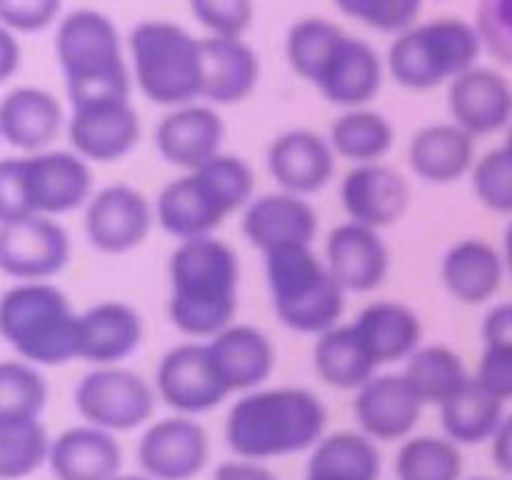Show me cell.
Returning a JSON list of instances; mask_svg holds the SVG:
<instances>
[{
	"label": "cell",
	"instance_id": "obj_1",
	"mask_svg": "<svg viewBox=\"0 0 512 480\" xmlns=\"http://www.w3.org/2000/svg\"><path fill=\"white\" fill-rule=\"evenodd\" d=\"M168 283V318L188 338L208 340L235 323L240 260L218 235L180 240L168 260Z\"/></svg>",
	"mask_w": 512,
	"mask_h": 480
},
{
	"label": "cell",
	"instance_id": "obj_2",
	"mask_svg": "<svg viewBox=\"0 0 512 480\" xmlns=\"http://www.w3.org/2000/svg\"><path fill=\"white\" fill-rule=\"evenodd\" d=\"M328 410L305 388H255L235 400L225 440L238 458L270 460L313 450L325 435Z\"/></svg>",
	"mask_w": 512,
	"mask_h": 480
},
{
	"label": "cell",
	"instance_id": "obj_3",
	"mask_svg": "<svg viewBox=\"0 0 512 480\" xmlns=\"http://www.w3.org/2000/svg\"><path fill=\"white\" fill-rule=\"evenodd\" d=\"M255 198V173L240 155L220 153L170 180L155 200V223L175 240L215 235L233 213Z\"/></svg>",
	"mask_w": 512,
	"mask_h": 480
},
{
	"label": "cell",
	"instance_id": "obj_4",
	"mask_svg": "<svg viewBox=\"0 0 512 480\" xmlns=\"http://www.w3.org/2000/svg\"><path fill=\"white\" fill-rule=\"evenodd\" d=\"M55 53L70 103L130 98V73L113 20L93 8L65 15L55 33Z\"/></svg>",
	"mask_w": 512,
	"mask_h": 480
},
{
	"label": "cell",
	"instance_id": "obj_5",
	"mask_svg": "<svg viewBox=\"0 0 512 480\" xmlns=\"http://www.w3.org/2000/svg\"><path fill=\"white\" fill-rule=\"evenodd\" d=\"M270 303L285 328L318 338L340 325L345 288L313 245H288L265 253Z\"/></svg>",
	"mask_w": 512,
	"mask_h": 480
},
{
	"label": "cell",
	"instance_id": "obj_6",
	"mask_svg": "<svg viewBox=\"0 0 512 480\" xmlns=\"http://www.w3.org/2000/svg\"><path fill=\"white\" fill-rule=\"evenodd\" d=\"M0 335L30 363L63 365L78 358L80 313L60 288L28 280L0 298Z\"/></svg>",
	"mask_w": 512,
	"mask_h": 480
},
{
	"label": "cell",
	"instance_id": "obj_7",
	"mask_svg": "<svg viewBox=\"0 0 512 480\" xmlns=\"http://www.w3.org/2000/svg\"><path fill=\"white\" fill-rule=\"evenodd\" d=\"M140 93L155 105L178 108L203 95L200 40L170 20H143L128 38Z\"/></svg>",
	"mask_w": 512,
	"mask_h": 480
},
{
	"label": "cell",
	"instance_id": "obj_8",
	"mask_svg": "<svg viewBox=\"0 0 512 480\" xmlns=\"http://www.w3.org/2000/svg\"><path fill=\"white\" fill-rule=\"evenodd\" d=\"M483 48L475 23L435 18L398 33L388 50V70L403 88L433 90L475 68Z\"/></svg>",
	"mask_w": 512,
	"mask_h": 480
},
{
	"label": "cell",
	"instance_id": "obj_9",
	"mask_svg": "<svg viewBox=\"0 0 512 480\" xmlns=\"http://www.w3.org/2000/svg\"><path fill=\"white\" fill-rule=\"evenodd\" d=\"M158 393L135 370L123 365H98L83 375L75 388V408L90 425L123 433L148 423L155 413Z\"/></svg>",
	"mask_w": 512,
	"mask_h": 480
},
{
	"label": "cell",
	"instance_id": "obj_10",
	"mask_svg": "<svg viewBox=\"0 0 512 480\" xmlns=\"http://www.w3.org/2000/svg\"><path fill=\"white\" fill-rule=\"evenodd\" d=\"M155 223V205L128 183L93 193L85 205V235L100 253L123 255L140 248Z\"/></svg>",
	"mask_w": 512,
	"mask_h": 480
},
{
	"label": "cell",
	"instance_id": "obj_11",
	"mask_svg": "<svg viewBox=\"0 0 512 480\" xmlns=\"http://www.w3.org/2000/svg\"><path fill=\"white\" fill-rule=\"evenodd\" d=\"M68 138L75 153L88 163H118L138 148L143 123L130 98L93 100L73 108Z\"/></svg>",
	"mask_w": 512,
	"mask_h": 480
},
{
	"label": "cell",
	"instance_id": "obj_12",
	"mask_svg": "<svg viewBox=\"0 0 512 480\" xmlns=\"http://www.w3.org/2000/svg\"><path fill=\"white\" fill-rule=\"evenodd\" d=\"M155 393L180 415L208 413L230 395L215 373L205 340L180 343L160 358L155 370Z\"/></svg>",
	"mask_w": 512,
	"mask_h": 480
},
{
	"label": "cell",
	"instance_id": "obj_13",
	"mask_svg": "<svg viewBox=\"0 0 512 480\" xmlns=\"http://www.w3.org/2000/svg\"><path fill=\"white\" fill-rule=\"evenodd\" d=\"M70 260V235L50 215L0 225V270L20 280L58 275Z\"/></svg>",
	"mask_w": 512,
	"mask_h": 480
},
{
	"label": "cell",
	"instance_id": "obj_14",
	"mask_svg": "<svg viewBox=\"0 0 512 480\" xmlns=\"http://www.w3.org/2000/svg\"><path fill=\"white\" fill-rule=\"evenodd\" d=\"M23 173L35 215L70 213L93 198V170L75 150H40L23 158Z\"/></svg>",
	"mask_w": 512,
	"mask_h": 480
},
{
	"label": "cell",
	"instance_id": "obj_15",
	"mask_svg": "<svg viewBox=\"0 0 512 480\" xmlns=\"http://www.w3.org/2000/svg\"><path fill=\"white\" fill-rule=\"evenodd\" d=\"M210 458V438L190 415L155 420L138 443V460L155 480H190Z\"/></svg>",
	"mask_w": 512,
	"mask_h": 480
},
{
	"label": "cell",
	"instance_id": "obj_16",
	"mask_svg": "<svg viewBox=\"0 0 512 480\" xmlns=\"http://www.w3.org/2000/svg\"><path fill=\"white\" fill-rule=\"evenodd\" d=\"M225 123L215 105L188 103L170 108L155 128V150L165 163L195 170L223 153Z\"/></svg>",
	"mask_w": 512,
	"mask_h": 480
},
{
	"label": "cell",
	"instance_id": "obj_17",
	"mask_svg": "<svg viewBox=\"0 0 512 480\" xmlns=\"http://www.w3.org/2000/svg\"><path fill=\"white\" fill-rule=\"evenodd\" d=\"M243 235L263 255L288 245H313L318 213L308 198L288 190L255 195L243 210Z\"/></svg>",
	"mask_w": 512,
	"mask_h": 480
},
{
	"label": "cell",
	"instance_id": "obj_18",
	"mask_svg": "<svg viewBox=\"0 0 512 480\" xmlns=\"http://www.w3.org/2000/svg\"><path fill=\"white\" fill-rule=\"evenodd\" d=\"M265 163L280 190L308 198L333 180L338 155L330 140L315 130L293 128L268 145Z\"/></svg>",
	"mask_w": 512,
	"mask_h": 480
},
{
	"label": "cell",
	"instance_id": "obj_19",
	"mask_svg": "<svg viewBox=\"0 0 512 480\" xmlns=\"http://www.w3.org/2000/svg\"><path fill=\"white\" fill-rule=\"evenodd\" d=\"M340 203L348 220L383 230L403 220L410 205V185L390 165H353L340 183Z\"/></svg>",
	"mask_w": 512,
	"mask_h": 480
},
{
	"label": "cell",
	"instance_id": "obj_20",
	"mask_svg": "<svg viewBox=\"0 0 512 480\" xmlns=\"http://www.w3.org/2000/svg\"><path fill=\"white\" fill-rule=\"evenodd\" d=\"M423 400L403 373L373 375L355 395L353 413L368 438L393 443L408 438L423 415Z\"/></svg>",
	"mask_w": 512,
	"mask_h": 480
},
{
	"label": "cell",
	"instance_id": "obj_21",
	"mask_svg": "<svg viewBox=\"0 0 512 480\" xmlns=\"http://www.w3.org/2000/svg\"><path fill=\"white\" fill-rule=\"evenodd\" d=\"M448 110L455 125L473 138L493 135L512 123V85L493 68L465 70L448 85Z\"/></svg>",
	"mask_w": 512,
	"mask_h": 480
},
{
	"label": "cell",
	"instance_id": "obj_22",
	"mask_svg": "<svg viewBox=\"0 0 512 480\" xmlns=\"http://www.w3.org/2000/svg\"><path fill=\"white\" fill-rule=\"evenodd\" d=\"M325 263L345 293H370L388 278L390 253L380 230L340 223L325 240Z\"/></svg>",
	"mask_w": 512,
	"mask_h": 480
},
{
	"label": "cell",
	"instance_id": "obj_23",
	"mask_svg": "<svg viewBox=\"0 0 512 480\" xmlns=\"http://www.w3.org/2000/svg\"><path fill=\"white\" fill-rule=\"evenodd\" d=\"M215 373L228 393H250L260 388L275 370V345L255 325L230 323L205 340Z\"/></svg>",
	"mask_w": 512,
	"mask_h": 480
},
{
	"label": "cell",
	"instance_id": "obj_24",
	"mask_svg": "<svg viewBox=\"0 0 512 480\" xmlns=\"http://www.w3.org/2000/svg\"><path fill=\"white\" fill-rule=\"evenodd\" d=\"M315 88L340 108H365L383 88V60L378 50L368 40L345 33L315 80Z\"/></svg>",
	"mask_w": 512,
	"mask_h": 480
},
{
	"label": "cell",
	"instance_id": "obj_25",
	"mask_svg": "<svg viewBox=\"0 0 512 480\" xmlns=\"http://www.w3.org/2000/svg\"><path fill=\"white\" fill-rule=\"evenodd\" d=\"M145 320L123 300H103L80 313L78 358L93 365H120L140 348Z\"/></svg>",
	"mask_w": 512,
	"mask_h": 480
},
{
	"label": "cell",
	"instance_id": "obj_26",
	"mask_svg": "<svg viewBox=\"0 0 512 480\" xmlns=\"http://www.w3.org/2000/svg\"><path fill=\"white\" fill-rule=\"evenodd\" d=\"M203 53V95L210 105H235L255 93L260 58L243 38H200Z\"/></svg>",
	"mask_w": 512,
	"mask_h": 480
},
{
	"label": "cell",
	"instance_id": "obj_27",
	"mask_svg": "<svg viewBox=\"0 0 512 480\" xmlns=\"http://www.w3.org/2000/svg\"><path fill=\"white\" fill-rule=\"evenodd\" d=\"M48 463L58 480H115L123 470V450L110 430L88 423L58 435Z\"/></svg>",
	"mask_w": 512,
	"mask_h": 480
},
{
	"label": "cell",
	"instance_id": "obj_28",
	"mask_svg": "<svg viewBox=\"0 0 512 480\" xmlns=\"http://www.w3.org/2000/svg\"><path fill=\"white\" fill-rule=\"evenodd\" d=\"M440 275L458 303L483 305L493 300L503 285L505 258L488 240L463 238L445 250Z\"/></svg>",
	"mask_w": 512,
	"mask_h": 480
},
{
	"label": "cell",
	"instance_id": "obj_29",
	"mask_svg": "<svg viewBox=\"0 0 512 480\" xmlns=\"http://www.w3.org/2000/svg\"><path fill=\"white\" fill-rule=\"evenodd\" d=\"M408 163L430 185L458 183L475 165V138L455 123L420 128L408 145Z\"/></svg>",
	"mask_w": 512,
	"mask_h": 480
},
{
	"label": "cell",
	"instance_id": "obj_30",
	"mask_svg": "<svg viewBox=\"0 0 512 480\" xmlns=\"http://www.w3.org/2000/svg\"><path fill=\"white\" fill-rule=\"evenodd\" d=\"M360 340L380 365L408 360L423 345V320L410 305L398 300H375L353 320Z\"/></svg>",
	"mask_w": 512,
	"mask_h": 480
},
{
	"label": "cell",
	"instance_id": "obj_31",
	"mask_svg": "<svg viewBox=\"0 0 512 480\" xmlns=\"http://www.w3.org/2000/svg\"><path fill=\"white\" fill-rule=\"evenodd\" d=\"M63 123V105L48 90L18 88L0 100V135L28 153L48 148L63 130Z\"/></svg>",
	"mask_w": 512,
	"mask_h": 480
},
{
	"label": "cell",
	"instance_id": "obj_32",
	"mask_svg": "<svg viewBox=\"0 0 512 480\" xmlns=\"http://www.w3.org/2000/svg\"><path fill=\"white\" fill-rule=\"evenodd\" d=\"M313 363L320 380L338 390H358L378 375V363L353 323H340L320 333L313 348Z\"/></svg>",
	"mask_w": 512,
	"mask_h": 480
},
{
	"label": "cell",
	"instance_id": "obj_33",
	"mask_svg": "<svg viewBox=\"0 0 512 480\" xmlns=\"http://www.w3.org/2000/svg\"><path fill=\"white\" fill-rule=\"evenodd\" d=\"M505 418V403L470 378L453 398L440 405L445 438L458 445H480L493 440Z\"/></svg>",
	"mask_w": 512,
	"mask_h": 480
},
{
	"label": "cell",
	"instance_id": "obj_34",
	"mask_svg": "<svg viewBox=\"0 0 512 480\" xmlns=\"http://www.w3.org/2000/svg\"><path fill=\"white\" fill-rule=\"evenodd\" d=\"M380 453L365 433L323 435L308 460L310 478L323 480H378Z\"/></svg>",
	"mask_w": 512,
	"mask_h": 480
},
{
	"label": "cell",
	"instance_id": "obj_35",
	"mask_svg": "<svg viewBox=\"0 0 512 480\" xmlns=\"http://www.w3.org/2000/svg\"><path fill=\"white\" fill-rule=\"evenodd\" d=\"M328 140L335 155L348 163H380L393 148L395 130L378 110L350 108L330 125Z\"/></svg>",
	"mask_w": 512,
	"mask_h": 480
},
{
	"label": "cell",
	"instance_id": "obj_36",
	"mask_svg": "<svg viewBox=\"0 0 512 480\" xmlns=\"http://www.w3.org/2000/svg\"><path fill=\"white\" fill-rule=\"evenodd\" d=\"M403 375L425 405H443L470 380L463 358L448 345H420L405 360Z\"/></svg>",
	"mask_w": 512,
	"mask_h": 480
},
{
	"label": "cell",
	"instance_id": "obj_37",
	"mask_svg": "<svg viewBox=\"0 0 512 480\" xmlns=\"http://www.w3.org/2000/svg\"><path fill=\"white\" fill-rule=\"evenodd\" d=\"M345 30L328 18H300L285 35V55L300 78L315 85Z\"/></svg>",
	"mask_w": 512,
	"mask_h": 480
},
{
	"label": "cell",
	"instance_id": "obj_38",
	"mask_svg": "<svg viewBox=\"0 0 512 480\" xmlns=\"http://www.w3.org/2000/svg\"><path fill=\"white\" fill-rule=\"evenodd\" d=\"M395 475L398 480H463V455L450 438L418 435L400 448Z\"/></svg>",
	"mask_w": 512,
	"mask_h": 480
},
{
	"label": "cell",
	"instance_id": "obj_39",
	"mask_svg": "<svg viewBox=\"0 0 512 480\" xmlns=\"http://www.w3.org/2000/svg\"><path fill=\"white\" fill-rule=\"evenodd\" d=\"M48 403L45 378L28 363H0V425L18 420H38Z\"/></svg>",
	"mask_w": 512,
	"mask_h": 480
},
{
	"label": "cell",
	"instance_id": "obj_40",
	"mask_svg": "<svg viewBox=\"0 0 512 480\" xmlns=\"http://www.w3.org/2000/svg\"><path fill=\"white\" fill-rule=\"evenodd\" d=\"M50 440L40 420L0 425V478L15 480L35 473L48 460Z\"/></svg>",
	"mask_w": 512,
	"mask_h": 480
},
{
	"label": "cell",
	"instance_id": "obj_41",
	"mask_svg": "<svg viewBox=\"0 0 512 480\" xmlns=\"http://www.w3.org/2000/svg\"><path fill=\"white\" fill-rule=\"evenodd\" d=\"M473 188L485 208L512 215V150L503 145L475 160Z\"/></svg>",
	"mask_w": 512,
	"mask_h": 480
},
{
	"label": "cell",
	"instance_id": "obj_42",
	"mask_svg": "<svg viewBox=\"0 0 512 480\" xmlns=\"http://www.w3.org/2000/svg\"><path fill=\"white\" fill-rule=\"evenodd\" d=\"M333 3L343 15L380 33H403L415 25L423 10V0H333Z\"/></svg>",
	"mask_w": 512,
	"mask_h": 480
},
{
	"label": "cell",
	"instance_id": "obj_43",
	"mask_svg": "<svg viewBox=\"0 0 512 480\" xmlns=\"http://www.w3.org/2000/svg\"><path fill=\"white\" fill-rule=\"evenodd\" d=\"M193 18L218 38H243L255 20L253 0H188Z\"/></svg>",
	"mask_w": 512,
	"mask_h": 480
},
{
	"label": "cell",
	"instance_id": "obj_44",
	"mask_svg": "<svg viewBox=\"0 0 512 480\" xmlns=\"http://www.w3.org/2000/svg\"><path fill=\"white\" fill-rule=\"evenodd\" d=\"M475 28L485 50L512 68V0H478Z\"/></svg>",
	"mask_w": 512,
	"mask_h": 480
},
{
	"label": "cell",
	"instance_id": "obj_45",
	"mask_svg": "<svg viewBox=\"0 0 512 480\" xmlns=\"http://www.w3.org/2000/svg\"><path fill=\"white\" fill-rule=\"evenodd\" d=\"M63 0H0V23L20 33H38L58 18Z\"/></svg>",
	"mask_w": 512,
	"mask_h": 480
},
{
	"label": "cell",
	"instance_id": "obj_46",
	"mask_svg": "<svg viewBox=\"0 0 512 480\" xmlns=\"http://www.w3.org/2000/svg\"><path fill=\"white\" fill-rule=\"evenodd\" d=\"M35 215L25 188L23 158L0 160V225Z\"/></svg>",
	"mask_w": 512,
	"mask_h": 480
},
{
	"label": "cell",
	"instance_id": "obj_47",
	"mask_svg": "<svg viewBox=\"0 0 512 480\" xmlns=\"http://www.w3.org/2000/svg\"><path fill=\"white\" fill-rule=\"evenodd\" d=\"M475 380L498 395L500 400H512V350L495 348V345H485L483 355H480L478 373Z\"/></svg>",
	"mask_w": 512,
	"mask_h": 480
},
{
	"label": "cell",
	"instance_id": "obj_48",
	"mask_svg": "<svg viewBox=\"0 0 512 480\" xmlns=\"http://www.w3.org/2000/svg\"><path fill=\"white\" fill-rule=\"evenodd\" d=\"M483 343L512 350V300L490 308L483 320Z\"/></svg>",
	"mask_w": 512,
	"mask_h": 480
},
{
	"label": "cell",
	"instance_id": "obj_49",
	"mask_svg": "<svg viewBox=\"0 0 512 480\" xmlns=\"http://www.w3.org/2000/svg\"><path fill=\"white\" fill-rule=\"evenodd\" d=\"M213 480H280L270 468H265L260 460H225L218 465Z\"/></svg>",
	"mask_w": 512,
	"mask_h": 480
},
{
	"label": "cell",
	"instance_id": "obj_50",
	"mask_svg": "<svg viewBox=\"0 0 512 480\" xmlns=\"http://www.w3.org/2000/svg\"><path fill=\"white\" fill-rule=\"evenodd\" d=\"M490 445H493L495 465H498L505 475H512V413L505 415L500 428L495 430Z\"/></svg>",
	"mask_w": 512,
	"mask_h": 480
},
{
	"label": "cell",
	"instance_id": "obj_51",
	"mask_svg": "<svg viewBox=\"0 0 512 480\" xmlns=\"http://www.w3.org/2000/svg\"><path fill=\"white\" fill-rule=\"evenodd\" d=\"M20 65V45L5 25H0V83L10 78Z\"/></svg>",
	"mask_w": 512,
	"mask_h": 480
},
{
	"label": "cell",
	"instance_id": "obj_52",
	"mask_svg": "<svg viewBox=\"0 0 512 480\" xmlns=\"http://www.w3.org/2000/svg\"><path fill=\"white\" fill-rule=\"evenodd\" d=\"M503 258H505V270H508L510 278H512V220H510L508 228H505V238H503Z\"/></svg>",
	"mask_w": 512,
	"mask_h": 480
},
{
	"label": "cell",
	"instance_id": "obj_53",
	"mask_svg": "<svg viewBox=\"0 0 512 480\" xmlns=\"http://www.w3.org/2000/svg\"><path fill=\"white\" fill-rule=\"evenodd\" d=\"M115 480H155V478H150V475H145V473H140V475H123V473H120Z\"/></svg>",
	"mask_w": 512,
	"mask_h": 480
},
{
	"label": "cell",
	"instance_id": "obj_54",
	"mask_svg": "<svg viewBox=\"0 0 512 480\" xmlns=\"http://www.w3.org/2000/svg\"><path fill=\"white\" fill-rule=\"evenodd\" d=\"M505 148L512 150V123L508 125V140H505Z\"/></svg>",
	"mask_w": 512,
	"mask_h": 480
},
{
	"label": "cell",
	"instance_id": "obj_55",
	"mask_svg": "<svg viewBox=\"0 0 512 480\" xmlns=\"http://www.w3.org/2000/svg\"><path fill=\"white\" fill-rule=\"evenodd\" d=\"M305 480H323V478H310V475H305Z\"/></svg>",
	"mask_w": 512,
	"mask_h": 480
},
{
	"label": "cell",
	"instance_id": "obj_56",
	"mask_svg": "<svg viewBox=\"0 0 512 480\" xmlns=\"http://www.w3.org/2000/svg\"><path fill=\"white\" fill-rule=\"evenodd\" d=\"M470 480H490V478H470Z\"/></svg>",
	"mask_w": 512,
	"mask_h": 480
}]
</instances>
